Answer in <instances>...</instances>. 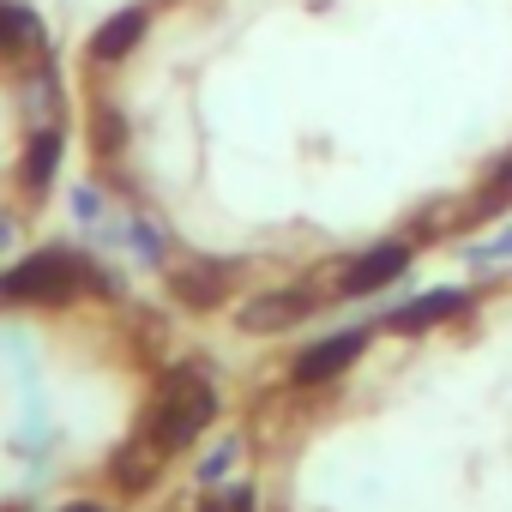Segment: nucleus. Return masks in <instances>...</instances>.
<instances>
[{"label":"nucleus","instance_id":"1","mask_svg":"<svg viewBox=\"0 0 512 512\" xmlns=\"http://www.w3.org/2000/svg\"><path fill=\"white\" fill-rule=\"evenodd\" d=\"M211 416H217V392H211V380L193 374V368H181V374H169V386H163V398H157V410H151V422H145V440L169 458V452L193 446V440L205 434Z\"/></svg>","mask_w":512,"mask_h":512},{"label":"nucleus","instance_id":"2","mask_svg":"<svg viewBox=\"0 0 512 512\" xmlns=\"http://www.w3.org/2000/svg\"><path fill=\"white\" fill-rule=\"evenodd\" d=\"M85 278H91V266L79 260V253L49 247V253H31V260H19L7 278H0V296H13V302H55V296H73Z\"/></svg>","mask_w":512,"mask_h":512},{"label":"nucleus","instance_id":"3","mask_svg":"<svg viewBox=\"0 0 512 512\" xmlns=\"http://www.w3.org/2000/svg\"><path fill=\"white\" fill-rule=\"evenodd\" d=\"M404 266H410V247H404V241H386V247L362 253V260L338 278V296H374V290H386Z\"/></svg>","mask_w":512,"mask_h":512},{"label":"nucleus","instance_id":"4","mask_svg":"<svg viewBox=\"0 0 512 512\" xmlns=\"http://www.w3.org/2000/svg\"><path fill=\"white\" fill-rule=\"evenodd\" d=\"M368 344V332H338V338H326V344H314L308 356H296V368H290V380L296 386H320V380H332V374H344L350 362H356V350Z\"/></svg>","mask_w":512,"mask_h":512},{"label":"nucleus","instance_id":"5","mask_svg":"<svg viewBox=\"0 0 512 512\" xmlns=\"http://www.w3.org/2000/svg\"><path fill=\"white\" fill-rule=\"evenodd\" d=\"M314 314V296H302V290H272V296H260V302H247L235 320L247 326V332H284V326H296V320H308Z\"/></svg>","mask_w":512,"mask_h":512},{"label":"nucleus","instance_id":"6","mask_svg":"<svg viewBox=\"0 0 512 512\" xmlns=\"http://www.w3.org/2000/svg\"><path fill=\"white\" fill-rule=\"evenodd\" d=\"M49 37H43V19L31 13V7H0V61H25V55H37Z\"/></svg>","mask_w":512,"mask_h":512},{"label":"nucleus","instance_id":"7","mask_svg":"<svg viewBox=\"0 0 512 512\" xmlns=\"http://www.w3.org/2000/svg\"><path fill=\"white\" fill-rule=\"evenodd\" d=\"M458 308H464L458 290H434V296H416L410 308H398L386 326H392V332H422V326H434V320H446V314H458Z\"/></svg>","mask_w":512,"mask_h":512},{"label":"nucleus","instance_id":"8","mask_svg":"<svg viewBox=\"0 0 512 512\" xmlns=\"http://www.w3.org/2000/svg\"><path fill=\"white\" fill-rule=\"evenodd\" d=\"M139 31H145V19H139V13H121V19H109V25L91 37V61H115V55H127V49L139 43Z\"/></svg>","mask_w":512,"mask_h":512},{"label":"nucleus","instance_id":"9","mask_svg":"<svg viewBox=\"0 0 512 512\" xmlns=\"http://www.w3.org/2000/svg\"><path fill=\"white\" fill-rule=\"evenodd\" d=\"M55 163H61V133H37L31 151H25V187H49L55 181Z\"/></svg>","mask_w":512,"mask_h":512},{"label":"nucleus","instance_id":"10","mask_svg":"<svg viewBox=\"0 0 512 512\" xmlns=\"http://www.w3.org/2000/svg\"><path fill=\"white\" fill-rule=\"evenodd\" d=\"M157 470H163V452H157L151 440H139V446H127V452L115 458V476H121V488H145Z\"/></svg>","mask_w":512,"mask_h":512},{"label":"nucleus","instance_id":"11","mask_svg":"<svg viewBox=\"0 0 512 512\" xmlns=\"http://www.w3.org/2000/svg\"><path fill=\"white\" fill-rule=\"evenodd\" d=\"M512 205V157H500V169L488 175V187L476 193V205L464 211V223H482V217H494V211H506Z\"/></svg>","mask_w":512,"mask_h":512},{"label":"nucleus","instance_id":"12","mask_svg":"<svg viewBox=\"0 0 512 512\" xmlns=\"http://www.w3.org/2000/svg\"><path fill=\"white\" fill-rule=\"evenodd\" d=\"M175 296L193 302V308H211V302L223 296V272H217V266H211V272H175Z\"/></svg>","mask_w":512,"mask_h":512},{"label":"nucleus","instance_id":"13","mask_svg":"<svg viewBox=\"0 0 512 512\" xmlns=\"http://www.w3.org/2000/svg\"><path fill=\"white\" fill-rule=\"evenodd\" d=\"M199 512H253V488H247V482L217 488V494H205V506H199Z\"/></svg>","mask_w":512,"mask_h":512},{"label":"nucleus","instance_id":"14","mask_svg":"<svg viewBox=\"0 0 512 512\" xmlns=\"http://www.w3.org/2000/svg\"><path fill=\"white\" fill-rule=\"evenodd\" d=\"M67 512H103V506H97V500H79V506H67Z\"/></svg>","mask_w":512,"mask_h":512}]
</instances>
